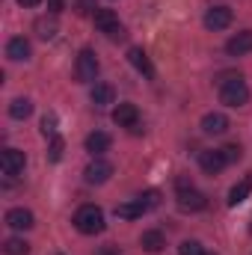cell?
I'll use <instances>...</instances> for the list:
<instances>
[{
    "label": "cell",
    "instance_id": "obj_1",
    "mask_svg": "<svg viewBox=\"0 0 252 255\" xmlns=\"http://www.w3.org/2000/svg\"><path fill=\"white\" fill-rule=\"evenodd\" d=\"M220 101L226 107H244L250 101V86L244 77H223L220 80Z\"/></svg>",
    "mask_w": 252,
    "mask_h": 255
},
{
    "label": "cell",
    "instance_id": "obj_2",
    "mask_svg": "<svg viewBox=\"0 0 252 255\" xmlns=\"http://www.w3.org/2000/svg\"><path fill=\"white\" fill-rule=\"evenodd\" d=\"M74 229L80 235H101L104 232V211L98 205H83L74 214Z\"/></svg>",
    "mask_w": 252,
    "mask_h": 255
},
{
    "label": "cell",
    "instance_id": "obj_3",
    "mask_svg": "<svg viewBox=\"0 0 252 255\" xmlns=\"http://www.w3.org/2000/svg\"><path fill=\"white\" fill-rule=\"evenodd\" d=\"M205 205H208L205 193L193 190V184H190L187 178H178V208L187 211V214H196V211H202Z\"/></svg>",
    "mask_w": 252,
    "mask_h": 255
},
{
    "label": "cell",
    "instance_id": "obj_4",
    "mask_svg": "<svg viewBox=\"0 0 252 255\" xmlns=\"http://www.w3.org/2000/svg\"><path fill=\"white\" fill-rule=\"evenodd\" d=\"M95 27L107 36V39H113V42H119V39H125V27L119 24V18H116V12L113 9H95Z\"/></svg>",
    "mask_w": 252,
    "mask_h": 255
},
{
    "label": "cell",
    "instance_id": "obj_5",
    "mask_svg": "<svg viewBox=\"0 0 252 255\" xmlns=\"http://www.w3.org/2000/svg\"><path fill=\"white\" fill-rule=\"evenodd\" d=\"M74 74H77V80H80V83H92V80L98 77V57H95V51L83 48V51L77 54Z\"/></svg>",
    "mask_w": 252,
    "mask_h": 255
},
{
    "label": "cell",
    "instance_id": "obj_6",
    "mask_svg": "<svg viewBox=\"0 0 252 255\" xmlns=\"http://www.w3.org/2000/svg\"><path fill=\"white\" fill-rule=\"evenodd\" d=\"M110 175H113V163H107V160H101V157H95V160L83 169L86 184H107Z\"/></svg>",
    "mask_w": 252,
    "mask_h": 255
},
{
    "label": "cell",
    "instance_id": "obj_7",
    "mask_svg": "<svg viewBox=\"0 0 252 255\" xmlns=\"http://www.w3.org/2000/svg\"><path fill=\"white\" fill-rule=\"evenodd\" d=\"M232 24V9L229 6H211L208 12H205V27L208 30H226Z\"/></svg>",
    "mask_w": 252,
    "mask_h": 255
},
{
    "label": "cell",
    "instance_id": "obj_8",
    "mask_svg": "<svg viewBox=\"0 0 252 255\" xmlns=\"http://www.w3.org/2000/svg\"><path fill=\"white\" fill-rule=\"evenodd\" d=\"M24 163H27V157H24V151H18V148H6V151L0 154V169H3V175H18V172H24Z\"/></svg>",
    "mask_w": 252,
    "mask_h": 255
},
{
    "label": "cell",
    "instance_id": "obj_9",
    "mask_svg": "<svg viewBox=\"0 0 252 255\" xmlns=\"http://www.w3.org/2000/svg\"><path fill=\"white\" fill-rule=\"evenodd\" d=\"M226 157H223V151L220 148H211V151H202L199 154V166H202V172H208V175H220L223 169H226Z\"/></svg>",
    "mask_w": 252,
    "mask_h": 255
},
{
    "label": "cell",
    "instance_id": "obj_10",
    "mask_svg": "<svg viewBox=\"0 0 252 255\" xmlns=\"http://www.w3.org/2000/svg\"><path fill=\"white\" fill-rule=\"evenodd\" d=\"M113 122L119 128H130V130H139V110H136V104H119L116 110H113Z\"/></svg>",
    "mask_w": 252,
    "mask_h": 255
},
{
    "label": "cell",
    "instance_id": "obj_11",
    "mask_svg": "<svg viewBox=\"0 0 252 255\" xmlns=\"http://www.w3.org/2000/svg\"><path fill=\"white\" fill-rule=\"evenodd\" d=\"M226 51H229V57H247V54H252V30H244V33L232 36L226 42Z\"/></svg>",
    "mask_w": 252,
    "mask_h": 255
},
{
    "label": "cell",
    "instance_id": "obj_12",
    "mask_svg": "<svg viewBox=\"0 0 252 255\" xmlns=\"http://www.w3.org/2000/svg\"><path fill=\"white\" fill-rule=\"evenodd\" d=\"M6 226L15 229V232H27V229H33L36 223H33V214H30L27 208H12V211L6 214Z\"/></svg>",
    "mask_w": 252,
    "mask_h": 255
},
{
    "label": "cell",
    "instance_id": "obj_13",
    "mask_svg": "<svg viewBox=\"0 0 252 255\" xmlns=\"http://www.w3.org/2000/svg\"><path fill=\"white\" fill-rule=\"evenodd\" d=\"M127 60H130V65H133L145 80H151V77H154V65H151L148 54H145L142 48H130V51H127Z\"/></svg>",
    "mask_w": 252,
    "mask_h": 255
},
{
    "label": "cell",
    "instance_id": "obj_14",
    "mask_svg": "<svg viewBox=\"0 0 252 255\" xmlns=\"http://www.w3.org/2000/svg\"><path fill=\"white\" fill-rule=\"evenodd\" d=\"M250 193H252V172H247L232 190H229V208H238V205H244L247 199H250Z\"/></svg>",
    "mask_w": 252,
    "mask_h": 255
},
{
    "label": "cell",
    "instance_id": "obj_15",
    "mask_svg": "<svg viewBox=\"0 0 252 255\" xmlns=\"http://www.w3.org/2000/svg\"><path fill=\"white\" fill-rule=\"evenodd\" d=\"M110 145H113V139H110V133H104V130H95V133L86 136V151H89L92 157L110 151Z\"/></svg>",
    "mask_w": 252,
    "mask_h": 255
},
{
    "label": "cell",
    "instance_id": "obj_16",
    "mask_svg": "<svg viewBox=\"0 0 252 255\" xmlns=\"http://www.w3.org/2000/svg\"><path fill=\"white\" fill-rule=\"evenodd\" d=\"M202 130H205L208 136H220V133L229 130V119H226L223 113H208V116L202 119Z\"/></svg>",
    "mask_w": 252,
    "mask_h": 255
},
{
    "label": "cell",
    "instance_id": "obj_17",
    "mask_svg": "<svg viewBox=\"0 0 252 255\" xmlns=\"http://www.w3.org/2000/svg\"><path fill=\"white\" fill-rule=\"evenodd\" d=\"M6 57L15 60V63H18V60H27V57H30V42H27L24 36L9 39V42H6Z\"/></svg>",
    "mask_w": 252,
    "mask_h": 255
},
{
    "label": "cell",
    "instance_id": "obj_18",
    "mask_svg": "<svg viewBox=\"0 0 252 255\" xmlns=\"http://www.w3.org/2000/svg\"><path fill=\"white\" fill-rule=\"evenodd\" d=\"M89 98H92V104H95V107H107V104H113V101H116V89H113L110 83H95Z\"/></svg>",
    "mask_w": 252,
    "mask_h": 255
},
{
    "label": "cell",
    "instance_id": "obj_19",
    "mask_svg": "<svg viewBox=\"0 0 252 255\" xmlns=\"http://www.w3.org/2000/svg\"><path fill=\"white\" fill-rule=\"evenodd\" d=\"M139 247L145 250V253H160L163 247H166V238L160 235V232H142V238H139Z\"/></svg>",
    "mask_w": 252,
    "mask_h": 255
},
{
    "label": "cell",
    "instance_id": "obj_20",
    "mask_svg": "<svg viewBox=\"0 0 252 255\" xmlns=\"http://www.w3.org/2000/svg\"><path fill=\"white\" fill-rule=\"evenodd\" d=\"M145 214V205L136 199V202H122V205H116V217L119 220H136V217H142Z\"/></svg>",
    "mask_w": 252,
    "mask_h": 255
},
{
    "label": "cell",
    "instance_id": "obj_21",
    "mask_svg": "<svg viewBox=\"0 0 252 255\" xmlns=\"http://www.w3.org/2000/svg\"><path fill=\"white\" fill-rule=\"evenodd\" d=\"M33 113V101L30 98H15L12 104H9V116L12 119H27Z\"/></svg>",
    "mask_w": 252,
    "mask_h": 255
},
{
    "label": "cell",
    "instance_id": "obj_22",
    "mask_svg": "<svg viewBox=\"0 0 252 255\" xmlns=\"http://www.w3.org/2000/svg\"><path fill=\"white\" fill-rule=\"evenodd\" d=\"M3 253L6 255H30V244H27L24 238H9V241L3 244Z\"/></svg>",
    "mask_w": 252,
    "mask_h": 255
},
{
    "label": "cell",
    "instance_id": "obj_23",
    "mask_svg": "<svg viewBox=\"0 0 252 255\" xmlns=\"http://www.w3.org/2000/svg\"><path fill=\"white\" fill-rule=\"evenodd\" d=\"M36 33H39L42 39H54V36H57V21H54V18H39V21H36Z\"/></svg>",
    "mask_w": 252,
    "mask_h": 255
},
{
    "label": "cell",
    "instance_id": "obj_24",
    "mask_svg": "<svg viewBox=\"0 0 252 255\" xmlns=\"http://www.w3.org/2000/svg\"><path fill=\"white\" fill-rule=\"evenodd\" d=\"M63 148H65L63 139H60V136H51V145H48V160H51V163H57V160L63 157Z\"/></svg>",
    "mask_w": 252,
    "mask_h": 255
},
{
    "label": "cell",
    "instance_id": "obj_25",
    "mask_svg": "<svg viewBox=\"0 0 252 255\" xmlns=\"http://www.w3.org/2000/svg\"><path fill=\"white\" fill-rule=\"evenodd\" d=\"M220 151H223V157H226L229 163H235V160H241V157H244V148H241L238 142H229V145H223Z\"/></svg>",
    "mask_w": 252,
    "mask_h": 255
},
{
    "label": "cell",
    "instance_id": "obj_26",
    "mask_svg": "<svg viewBox=\"0 0 252 255\" xmlns=\"http://www.w3.org/2000/svg\"><path fill=\"white\" fill-rule=\"evenodd\" d=\"M178 255H205V250H202L199 241H184V244L178 247Z\"/></svg>",
    "mask_w": 252,
    "mask_h": 255
},
{
    "label": "cell",
    "instance_id": "obj_27",
    "mask_svg": "<svg viewBox=\"0 0 252 255\" xmlns=\"http://www.w3.org/2000/svg\"><path fill=\"white\" fill-rule=\"evenodd\" d=\"M139 202L145 205V211H148V208H157V205H160V193H157V190H145V193H139Z\"/></svg>",
    "mask_w": 252,
    "mask_h": 255
},
{
    "label": "cell",
    "instance_id": "obj_28",
    "mask_svg": "<svg viewBox=\"0 0 252 255\" xmlns=\"http://www.w3.org/2000/svg\"><path fill=\"white\" fill-rule=\"evenodd\" d=\"M42 133H45V136H57V116H54V113H48V116L42 119Z\"/></svg>",
    "mask_w": 252,
    "mask_h": 255
},
{
    "label": "cell",
    "instance_id": "obj_29",
    "mask_svg": "<svg viewBox=\"0 0 252 255\" xmlns=\"http://www.w3.org/2000/svg\"><path fill=\"white\" fill-rule=\"evenodd\" d=\"M92 6H95L92 0H77V3H74V12H77V15H89Z\"/></svg>",
    "mask_w": 252,
    "mask_h": 255
},
{
    "label": "cell",
    "instance_id": "obj_30",
    "mask_svg": "<svg viewBox=\"0 0 252 255\" xmlns=\"http://www.w3.org/2000/svg\"><path fill=\"white\" fill-rule=\"evenodd\" d=\"M45 3H48V12H51V15H60L65 9V0H45Z\"/></svg>",
    "mask_w": 252,
    "mask_h": 255
},
{
    "label": "cell",
    "instance_id": "obj_31",
    "mask_svg": "<svg viewBox=\"0 0 252 255\" xmlns=\"http://www.w3.org/2000/svg\"><path fill=\"white\" fill-rule=\"evenodd\" d=\"M18 3H21V6H24V9H33V6H39V3H42V0H18Z\"/></svg>",
    "mask_w": 252,
    "mask_h": 255
},
{
    "label": "cell",
    "instance_id": "obj_32",
    "mask_svg": "<svg viewBox=\"0 0 252 255\" xmlns=\"http://www.w3.org/2000/svg\"><path fill=\"white\" fill-rule=\"evenodd\" d=\"M101 255H119V253H116L113 247H104V250H101Z\"/></svg>",
    "mask_w": 252,
    "mask_h": 255
},
{
    "label": "cell",
    "instance_id": "obj_33",
    "mask_svg": "<svg viewBox=\"0 0 252 255\" xmlns=\"http://www.w3.org/2000/svg\"><path fill=\"white\" fill-rule=\"evenodd\" d=\"M205 255H217V253H205Z\"/></svg>",
    "mask_w": 252,
    "mask_h": 255
}]
</instances>
